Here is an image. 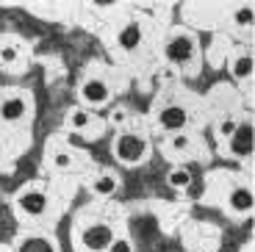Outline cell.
Returning <instances> with one entry per match:
<instances>
[{
	"label": "cell",
	"mask_w": 255,
	"mask_h": 252,
	"mask_svg": "<svg viewBox=\"0 0 255 252\" xmlns=\"http://www.w3.org/2000/svg\"><path fill=\"white\" fill-rule=\"evenodd\" d=\"M19 252H53V244L45 239H28L25 244L19 247Z\"/></svg>",
	"instance_id": "8fae6325"
},
{
	"label": "cell",
	"mask_w": 255,
	"mask_h": 252,
	"mask_svg": "<svg viewBox=\"0 0 255 252\" xmlns=\"http://www.w3.org/2000/svg\"><path fill=\"white\" fill-rule=\"evenodd\" d=\"M83 244L95 252L111 247V227L109 225H92L89 230H83Z\"/></svg>",
	"instance_id": "3957f363"
},
{
	"label": "cell",
	"mask_w": 255,
	"mask_h": 252,
	"mask_svg": "<svg viewBox=\"0 0 255 252\" xmlns=\"http://www.w3.org/2000/svg\"><path fill=\"white\" fill-rule=\"evenodd\" d=\"M230 152L233 155H250L253 152V125H236L230 136Z\"/></svg>",
	"instance_id": "277c9868"
},
{
	"label": "cell",
	"mask_w": 255,
	"mask_h": 252,
	"mask_svg": "<svg viewBox=\"0 0 255 252\" xmlns=\"http://www.w3.org/2000/svg\"><path fill=\"white\" fill-rule=\"evenodd\" d=\"M25 114V100H19V97H8V100H3V106H0V117L8 122L19 120Z\"/></svg>",
	"instance_id": "ba28073f"
},
{
	"label": "cell",
	"mask_w": 255,
	"mask_h": 252,
	"mask_svg": "<svg viewBox=\"0 0 255 252\" xmlns=\"http://www.w3.org/2000/svg\"><path fill=\"white\" fill-rule=\"evenodd\" d=\"M111 252H130V244H128V241H114V244H111Z\"/></svg>",
	"instance_id": "ac0fdd59"
},
{
	"label": "cell",
	"mask_w": 255,
	"mask_h": 252,
	"mask_svg": "<svg viewBox=\"0 0 255 252\" xmlns=\"http://www.w3.org/2000/svg\"><path fill=\"white\" fill-rule=\"evenodd\" d=\"M230 208L233 211H250L253 208V194H250V189L233 191V194H230Z\"/></svg>",
	"instance_id": "9c48e42d"
},
{
	"label": "cell",
	"mask_w": 255,
	"mask_h": 252,
	"mask_svg": "<svg viewBox=\"0 0 255 252\" xmlns=\"http://www.w3.org/2000/svg\"><path fill=\"white\" fill-rule=\"evenodd\" d=\"M186 111L180 106H169V108H164L161 111V117H158V122H161V127H166V130H180V127L186 125Z\"/></svg>",
	"instance_id": "5b68a950"
},
{
	"label": "cell",
	"mask_w": 255,
	"mask_h": 252,
	"mask_svg": "<svg viewBox=\"0 0 255 252\" xmlns=\"http://www.w3.org/2000/svg\"><path fill=\"white\" fill-rule=\"evenodd\" d=\"M139 42H141V31H139V25H128L125 31L120 33V44L125 47V50H133V47H139Z\"/></svg>",
	"instance_id": "30bf717a"
},
{
	"label": "cell",
	"mask_w": 255,
	"mask_h": 252,
	"mask_svg": "<svg viewBox=\"0 0 255 252\" xmlns=\"http://www.w3.org/2000/svg\"><path fill=\"white\" fill-rule=\"evenodd\" d=\"M72 161H70V155H56V166H61V169H67Z\"/></svg>",
	"instance_id": "d6986e66"
},
{
	"label": "cell",
	"mask_w": 255,
	"mask_h": 252,
	"mask_svg": "<svg viewBox=\"0 0 255 252\" xmlns=\"http://www.w3.org/2000/svg\"><path fill=\"white\" fill-rule=\"evenodd\" d=\"M72 125H75V127H86V125H89V114H86V111H75V114H72Z\"/></svg>",
	"instance_id": "9a60e30c"
},
{
	"label": "cell",
	"mask_w": 255,
	"mask_h": 252,
	"mask_svg": "<svg viewBox=\"0 0 255 252\" xmlns=\"http://www.w3.org/2000/svg\"><path fill=\"white\" fill-rule=\"evenodd\" d=\"M236 22L239 25H250V22H253V8H242V11L236 14Z\"/></svg>",
	"instance_id": "2e32d148"
},
{
	"label": "cell",
	"mask_w": 255,
	"mask_h": 252,
	"mask_svg": "<svg viewBox=\"0 0 255 252\" xmlns=\"http://www.w3.org/2000/svg\"><path fill=\"white\" fill-rule=\"evenodd\" d=\"M3 58H6V61H14V50H11V47H8V50H3Z\"/></svg>",
	"instance_id": "44dd1931"
},
{
	"label": "cell",
	"mask_w": 255,
	"mask_h": 252,
	"mask_svg": "<svg viewBox=\"0 0 255 252\" xmlns=\"http://www.w3.org/2000/svg\"><path fill=\"white\" fill-rule=\"evenodd\" d=\"M186 141H189L186 136H175V139H172V147H175V150H183V147H186Z\"/></svg>",
	"instance_id": "ffe728a7"
},
{
	"label": "cell",
	"mask_w": 255,
	"mask_h": 252,
	"mask_svg": "<svg viewBox=\"0 0 255 252\" xmlns=\"http://www.w3.org/2000/svg\"><path fill=\"white\" fill-rule=\"evenodd\" d=\"M233 130H236V122L233 120H225L222 125H219V133H222V136H233Z\"/></svg>",
	"instance_id": "e0dca14e"
},
{
	"label": "cell",
	"mask_w": 255,
	"mask_h": 252,
	"mask_svg": "<svg viewBox=\"0 0 255 252\" xmlns=\"http://www.w3.org/2000/svg\"><path fill=\"white\" fill-rule=\"evenodd\" d=\"M166 58L169 61H175V64H186L191 58V53H194V42H191L189 36H172L169 42H166Z\"/></svg>",
	"instance_id": "7a4b0ae2"
},
{
	"label": "cell",
	"mask_w": 255,
	"mask_h": 252,
	"mask_svg": "<svg viewBox=\"0 0 255 252\" xmlns=\"http://www.w3.org/2000/svg\"><path fill=\"white\" fill-rule=\"evenodd\" d=\"M250 72H253V58H250V56H242V58L236 61V67H233V75H236V78H247Z\"/></svg>",
	"instance_id": "7c38bea8"
},
{
	"label": "cell",
	"mask_w": 255,
	"mask_h": 252,
	"mask_svg": "<svg viewBox=\"0 0 255 252\" xmlns=\"http://www.w3.org/2000/svg\"><path fill=\"white\" fill-rule=\"evenodd\" d=\"M147 152V144L144 139H139V136H120L117 139V158L120 161H125V164H136V161H141Z\"/></svg>",
	"instance_id": "6da1fadb"
},
{
	"label": "cell",
	"mask_w": 255,
	"mask_h": 252,
	"mask_svg": "<svg viewBox=\"0 0 255 252\" xmlns=\"http://www.w3.org/2000/svg\"><path fill=\"white\" fill-rule=\"evenodd\" d=\"M19 208L31 216H39L47 208V200H45V194H39V191H28V194L19 197Z\"/></svg>",
	"instance_id": "52a82bcc"
},
{
	"label": "cell",
	"mask_w": 255,
	"mask_h": 252,
	"mask_svg": "<svg viewBox=\"0 0 255 252\" xmlns=\"http://www.w3.org/2000/svg\"><path fill=\"white\" fill-rule=\"evenodd\" d=\"M81 95H83V100H86V103L100 106V103L109 100V86H106L103 81H89V83H83Z\"/></svg>",
	"instance_id": "8992f818"
},
{
	"label": "cell",
	"mask_w": 255,
	"mask_h": 252,
	"mask_svg": "<svg viewBox=\"0 0 255 252\" xmlns=\"http://www.w3.org/2000/svg\"><path fill=\"white\" fill-rule=\"evenodd\" d=\"M169 183H172L175 189H186V186L191 183V175L186 169H178V172H172V175H169Z\"/></svg>",
	"instance_id": "4fadbf2b"
},
{
	"label": "cell",
	"mask_w": 255,
	"mask_h": 252,
	"mask_svg": "<svg viewBox=\"0 0 255 252\" xmlns=\"http://www.w3.org/2000/svg\"><path fill=\"white\" fill-rule=\"evenodd\" d=\"M114 189H117V180H114V177H109V175L100 177V180L95 183V191H97V194H111Z\"/></svg>",
	"instance_id": "5bb4252c"
}]
</instances>
